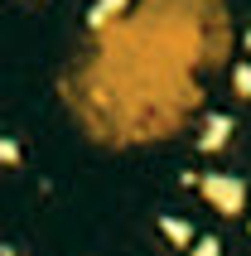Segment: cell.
Segmentation results:
<instances>
[{
	"mask_svg": "<svg viewBox=\"0 0 251 256\" xmlns=\"http://www.w3.org/2000/svg\"><path fill=\"white\" fill-rule=\"evenodd\" d=\"M0 160H20V150H14L10 140H0Z\"/></svg>",
	"mask_w": 251,
	"mask_h": 256,
	"instance_id": "cell-1",
	"label": "cell"
}]
</instances>
